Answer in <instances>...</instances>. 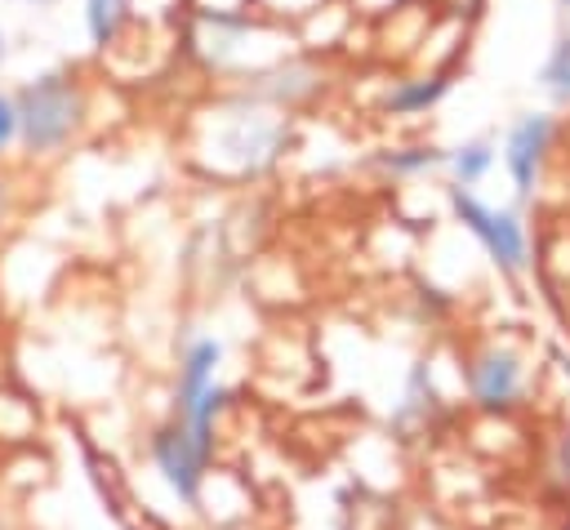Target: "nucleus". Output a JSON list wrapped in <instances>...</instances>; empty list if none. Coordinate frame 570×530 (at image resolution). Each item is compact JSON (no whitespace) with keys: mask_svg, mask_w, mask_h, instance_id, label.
<instances>
[{"mask_svg":"<svg viewBox=\"0 0 570 530\" xmlns=\"http://www.w3.org/2000/svg\"><path fill=\"white\" fill-rule=\"evenodd\" d=\"M441 89H445V80L432 76V80H419V85H405V89L387 94V107H396V111H419V107H428Z\"/></svg>","mask_w":570,"mask_h":530,"instance_id":"obj_6","label":"nucleus"},{"mask_svg":"<svg viewBox=\"0 0 570 530\" xmlns=\"http://www.w3.org/2000/svg\"><path fill=\"white\" fill-rule=\"evenodd\" d=\"M209 459L174 419L160 423L151 432V463L160 472V481L169 485V494L187 508H200V494H205V481H209Z\"/></svg>","mask_w":570,"mask_h":530,"instance_id":"obj_2","label":"nucleus"},{"mask_svg":"<svg viewBox=\"0 0 570 530\" xmlns=\"http://www.w3.org/2000/svg\"><path fill=\"white\" fill-rule=\"evenodd\" d=\"M120 9H125V0H89V31H94L98 45H107L116 36Z\"/></svg>","mask_w":570,"mask_h":530,"instance_id":"obj_7","label":"nucleus"},{"mask_svg":"<svg viewBox=\"0 0 570 530\" xmlns=\"http://www.w3.org/2000/svg\"><path fill=\"white\" fill-rule=\"evenodd\" d=\"M0 530H18V526H13V521H9L4 512H0Z\"/></svg>","mask_w":570,"mask_h":530,"instance_id":"obj_12","label":"nucleus"},{"mask_svg":"<svg viewBox=\"0 0 570 530\" xmlns=\"http://www.w3.org/2000/svg\"><path fill=\"white\" fill-rule=\"evenodd\" d=\"M13 107H18V138H22V147L27 151H53L76 129L80 94H76V85L67 76H40V80L18 89Z\"/></svg>","mask_w":570,"mask_h":530,"instance_id":"obj_1","label":"nucleus"},{"mask_svg":"<svg viewBox=\"0 0 570 530\" xmlns=\"http://www.w3.org/2000/svg\"><path fill=\"white\" fill-rule=\"evenodd\" d=\"M436 160V151H414V156H387V165H396V169H410V165H432Z\"/></svg>","mask_w":570,"mask_h":530,"instance_id":"obj_11","label":"nucleus"},{"mask_svg":"<svg viewBox=\"0 0 570 530\" xmlns=\"http://www.w3.org/2000/svg\"><path fill=\"white\" fill-rule=\"evenodd\" d=\"M18 138V107L9 94H0V156L9 151V143Z\"/></svg>","mask_w":570,"mask_h":530,"instance_id":"obj_9","label":"nucleus"},{"mask_svg":"<svg viewBox=\"0 0 570 530\" xmlns=\"http://www.w3.org/2000/svg\"><path fill=\"white\" fill-rule=\"evenodd\" d=\"M454 165H459V174H463V183H468V178H476V174H481V169L490 165V151H485V147L476 143V147L459 151V160H454Z\"/></svg>","mask_w":570,"mask_h":530,"instance_id":"obj_10","label":"nucleus"},{"mask_svg":"<svg viewBox=\"0 0 570 530\" xmlns=\"http://www.w3.org/2000/svg\"><path fill=\"white\" fill-rule=\"evenodd\" d=\"M548 85H552L557 98H570V40H561L557 58L548 62Z\"/></svg>","mask_w":570,"mask_h":530,"instance_id":"obj_8","label":"nucleus"},{"mask_svg":"<svg viewBox=\"0 0 570 530\" xmlns=\"http://www.w3.org/2000/svg\"><path fill=\"white\" fill-rule=\"evenodd\" d=\"M468 387L481 410H512L521 396V356L508 347H485L468 365Z\"/></svg>","mask_w":570,"mask_h":530,"instance_id":"obj_4","label":"nucleus"},{"mask_svg":"<svg viewBox=\"0 0 570 530\" xmlns=\"http://www.w3.org/2000/svg\"><path fill=\"white\" fill-rule=\"evenodd\" d=\"M548 134H552V125L543 116H530V120L517 125V134L508 143V169H512V178H517L521 192L534 183V165H539V156L548 147Z\"/></svg>","mask_w":570,"mask_h":530,"instance_id":"obj_5","label":"nucleus"},{"mask_svg":"<svg viewBox=\"0 0 570 530\" xmlns=\"http://www.w3.org/2000/svg\"><path fill=\"white\" fill-rule=\"evenodd\" d=\"M0 58H4V36H0Z\"/></svg>","mask_w":570,"mask_h":530,"instance_id":"obj_13","label":"nucleus"},{"mask_svg":"<svg viewBox=\"0 0 570 530\" xmlns=\"http://www.w3.org/2000/svg\"><path fill=\"white\" fill-rule=\"evenodd\" d=\"M454 209H459V218L472 227V236L485 245V254H490L503 272H517V267L525 263V241H521V227H517L512 214H494V209L476 205V200L463 196V192H454Z\"/></svg>","mask_w":570,"mask_h":530,"instance_id":"obj_3","label":"nucleus"}]
</instances>
